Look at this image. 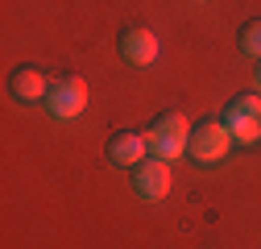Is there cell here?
Wrapping results in <instances>:
<instances>
[{
	"mask_svg": "<svg viewBox=\"0 0 261 249\" xmlns=\"http://www.w3.org/2000/svg\"><path fill=\"white\" fill-rule=\"evenodd\" d=\"M145 141H149V154L153 158H162V162H174V158H182L187 154V141H191V120L182 116V112H158L153 116V124H149V133H145Z\"/></svg>",
	"mask_w": 261,
	"mask_h": 249,
	"instance_id": "6da1fadb",
	"label": "cell"
},
{
	"mask_svg": "<svg viewBox=\"0 0 261 249\" xmlns=\"http://www.w3.org/2000/svg\"><path fill=\"white\" fill-rule=\"evenodd\" d=\"M228 150H232V133L224 129L220 116H203L191 124V141H187V154L199 166H216L228 158Z\"/></svg>",
	"mask_w": 261,
	"mask_h": 249,
	"instance_id": "7a4b0ae2",
	"label": "cell"
},
{
	"mask_svg": "<svg viewBox=\"0 0 261 249\" xmlns=\"http://www.w3.org/2000/svg\"><path fill=\"white\" fill-rule=\"evenodd\" d=\"M224 129L232 133L237 145H253L261 137V100L253 96V91H241V96H232L224 104Z\"/></svg>",
	"mask_w": 261,
	"mask_h": 249,
	"instance_id": "3957f363",
	"label": "cell"
},
{
	"mask_svg": "<svg viewBox=\"0 0 261 249\" xmlns=\"http://www.w3.org/2000/svg\"><path fill=\"white\" fill-rule=\"evenodd\" d=\"M46 112L54 116V120H75L83 108H87V83L79 79V75H58L54 83H50V91H46Z\"/></svg>",
	"mask_w": 261,
	"mask_h": 249,
	"instance_id": "277c9868",
	"label": "cell"
},
{
	"mask_svg": "<svg viewBox=\"0 0 261 249\" xmlns=\"http://www.w3.org/2000/svg\"><path fill=\"white\" fill-rule=\"evenodd\" d=\"M116 50L124 62H133V67H149V62H158L162 46H158V34L145 25H124L120 38H116Z\"/></svg>",
	"mask_w": 261,
	"mask_h": 249,
	"instance_id": "5b68a950",
	"label": "cell"
},
{
	"mask_svg": "<svg viewBox=\"0 0 261 249\" xmlns=\"http://www.w3.org/2000/svg\"><path fill=\"white\" fill-rule=\"evenodd\" d=\"M170 183H174L170 162L153 158V154H149L145 162L133 166V191H137L141 200H166V195H170Z\"/></svg>",
	"mask_w": 261,
	"mask_h": 249,
	"instance_id": "8992f818",
	"label": "cell"
},
{
	"mask_svg": "<svg viewBox=\"0 0 261 249\" xmlns=\"http://www.w3.org/2000/svg\"><path fill=\"white\" fill-rule=\"evenodd\" d=\"M145 158H149V141H145V133L116 129V133L108 137V162H112V166H128V170H133V166L145 162Z\"/></svg>",
	"mask_w": 261,
	"mask_h": 249,
	"instance_id": "52a82bcc",
	"label": "cell"
},
{
	"mask_svg": "<svg viewBox=\"0 0 261 249\" xmlns=\"http://www.w3.org/2000/svg\"><path fill=\"white\" fill-rule=\"evenodd\" d=\"M9 91H13V100H21V104H38V100H46L50 83H46V75L38 67H13Z\"/></svg>",
	"mask_w": 261,
	"mask_h": 249,
	"instance_id": "ba28073f",
	"label": "cell"
},
{
	"mask_svg": "<svg viewBox=\"0 0 261 249\" xmlns=\"http://www.w3.org/2000/svg\"><path fill=\"white\" fill-rule=\"evenodd\" d=\"M237 42H241V50H245L249 58H261V17L241 25V38H237Z\"/></svg>",
	"mask_w": 261,
	"mask_h": 249,
	"instance_id": "9c48e42d",
	"label": "cell"
},
{
	"mask_svg": "<svg viewBox=\"0 0 261 249\" xmlns=\"http://www.w3.org/2000/svg\"><path fill=\"white\" fill-rule=\"evenodd\" d=\"M257 87H261V58H257Z\"/></svg>",
	"mask_w": 261,
	"mask_h": 249,
	"instance_id": "30bf717a",
	"label": "cell"
}]
</instances>
